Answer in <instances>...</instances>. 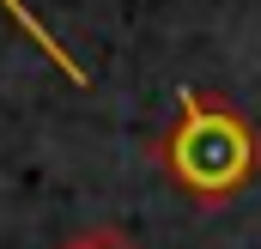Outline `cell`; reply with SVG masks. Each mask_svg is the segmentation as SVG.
<instances>
[{"label": "cell", "instance_id": "cell-2", "mask_svg": "<svg viewBox=\"0 0 261 249\" xmlns=\"http://www.w3.org/2000/svg\"><path fill=\"white\" fill-rule=\"evenodd\" d=\"M6 12H12V18H18V31H24V37H31V43H43V55H49V61L61 67L67 79H79V85H85V73H79V61H73V55H67L61 43H55V37H49V31H43V24H37V18H31V12H24V6H18V0H6Z\"/></svg>", "mask_w": 261, "mask_h": 249}, {"label": "cell", "instance_id": "cell-1", "mask_svg": "<svg viewBox=\"0 0 261 249\" xmlns=\"http://www.w3.org/2000/svg\"><path fill=\"white\" fill-rule=\"evenodd\" d=\"M158 164L176 194L225 207L261 177V128L206 91H182V116L158 140Z\"/></svg>", "mask_w": 261, "mask_h": 249}, {"label": "cell", "instance_id": "cell-3", "mask_svg": "<svg viewBox=\"0 0 261 249\" xmlns=\"http://www.w3.org/2000/svg\"><path fill=\"white\" fill-rule=\"evenodd\" d=\"M61 249H140L128 231H116V225H97V231H79V237H67Z\"/></svg>", "mask_w": 261, "mask_h": 249}]
</instances>
